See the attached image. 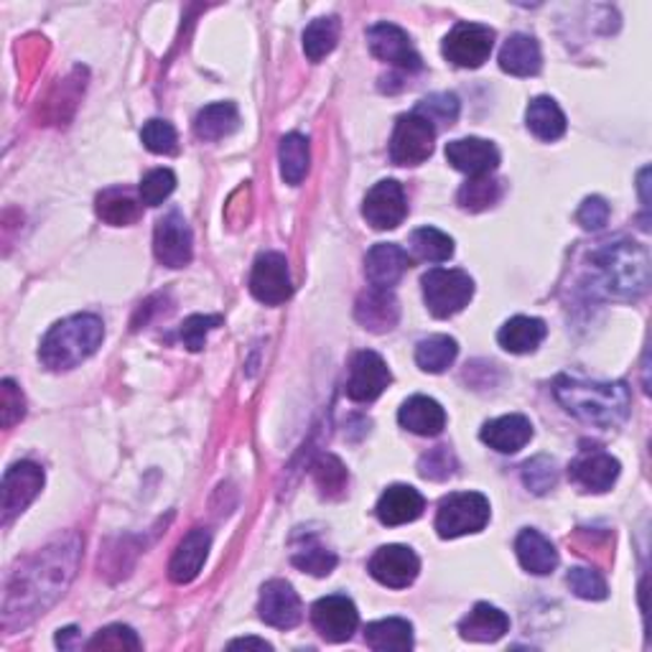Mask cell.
I'll return each mask as SVG.
<instances>
[{"mask_svg":"<svg viewBox=\"0 0 652 652\" xmlns=\"http://www.w3.org/2000/svg\"><path fill=\"white\" fill-rule=\"evenodd\" d=\"M479 436H482V442L494 451L515 454L533 438V423L521 413H510L502 415V419L484 423Z\"/></svg>","mask_w":652,"mask_h":652,"instance_id":"24","label":"cell"},{"mask_svg":"<svg viewBox=\"0 0 652 652\" xmlns=\"http://www.w3.org/2000/svg\"><path fill=\"white\" fill-rule=\"evenodd\" d=\"M98 217L113 227L133 225L140 217V202L128 188H105L98 196Z\"/></svg>","mask_w":652,"mask_h":652,"instance_id":"34","label":"cell"},{"mask_svg":"<svg viewBox=\"0 0 652 652\" xmlns=\"http://www.w3.org/2000/svg\"><path fill=\"white\" fill-rule=\"evenodd\" d=\"M556 479H559V474H556V465L546 457L533 459L523 467V482L536 494H546L548 490H553Z\"/></svg>","mask_w":652,"mask_h":652,"instance_id":"48","label":"cell"},{"mask_svg":"<svg viewBox=\"0 0 652 652\" xmlns=\"http://www.w3.org/2000/svg\"><path fill=\"white\" fill-rule=\"evenodd\" d=\"M446 161L471 179L490 176L500 167V151L484 138H459L446 146Z\"/></svg>","mask_w":652,"mask_h":652,"instance_id":"19","label":"cell"},{"mask_svg":"<svg viewBox=\"0 0 652 652\" xmlns=\"http://www.w3.org/2000/svg\"><path fill=\"white\" fill-rule=\"evenodd\" d=\"M209 546H211L209 530L204 528L188 530L182 538V544H179L174 559L169 563L171 581H174V584H188V581L199 576L202 565L209 556Z\"/></svg>","mask_w":652,"mask_h":652,"instance_id":"23","label":"cell"},{"mask_svg":"<svg viewBox=\"0 0 652 652\" xmlns=\"http://www.w3.org/2000/svg\"><path fill=\"white\" fill-rule=\"evenodd\" d=\"M174 188H176L174 171L153 169L148 171L144 182H140V202H144L146 207H159V204H163L171 194H174Z\"/></svg>","mask_w":652,"mask_h":652,"instance_id":"42","label":"cell"},{"mask_svg":"<svg viewBox=\"0 0 652 652\" xmlns=\"http://www.w3.org/2000/svg\"><path fill=\"white\" fill-rule=\"evenodd\" d=\"M576 219L584 230H592V232L602 230V227L609 222V204L604 202L602 196H588V199H584V204L579 207Z\"/></svg>","mask_w":652,"mask_h":652,"instance_id":"49","label":"cell"},{"mask_svg":"<svg viewBox=\"0 0 652 652\" xmlns=\"http://www.w3.org/2000/svg\"><path fill=\"white\" fill-rule=\"evenodd\" d=\"M569 477L584 492H607L619 477V461L604 449H581L579 457L571 461Z\"/></svg>","mask_w":652,"mask_h":652,"instance_id":"18","label":"cell"},{"mask_svg":"<svg viewBox=\"0 0 652 652\" xmlns=\"http://www.w3.org/2000/svg\"><path fill=\"white\" fill-rule=\"evenodd\" d=\"M367 44H370V52L380 61H388V65H396L405 72H419L421 69V57L419 52L413 49L411 38L396 23H375V26L367 31Z\"/></svg>","mask_w":652,"mask_h":652,"instance_id":"17","label":"cell"},{"mask_svg":"<svg viewBox=\"0 0 652 652\" xmlns=\"http://www.w3.org/2000/svg\"><path fill=\"white\" fill-rule=\"evenodd\" d=\"M102 340H105L102 321L94 313H77L46 332L42 347H38V359L49 370H72L98 352Z\"/></svg>","mask_w":652,"mask_h":652,"instance_id":"2","label":"cell"},{"mask_svg":"<svg viewBox=\"0 0 652 652\" xmlns=\"http://www.w3.org/2000/svg\"><path fill=\"white\" fill-rule=\"evenodd\" d=\"M238 125L240 113L235 102H215V105L199 110V115L194 117V133L202 140H222L238 130Z\"/></svg>","mask_w":652,"mask_h":652,"instance_id":"31","label":"cell"},{"mask_svg":"<svg viewBox=\"0 0 652 652\" xmlns=\"http://www.w3.org/2000/svg\"><path fill=\"white\" fill-rule=\"evenodd\" d=\"M42 487V467L31 465V461H21V465H13L8 469L3 474V525H11L13 517L21 515L36 500Z\"/></svg>","mask_w":652,"mask_h":652,"instance_id":"15","label":"cell"},{"mask_svg":"<svg viewBox=\"0 0 652 652\" xmlns=\"http://www.w3.org/2000/svg\"><path fill=\"white\" fill-rule=\"evenodd\" d=\"M510 630V617L492 604H477L459 622V634L469 642H497Z\"/></svg>","mask_w":652,"mask_h":652,"instance_id":"26","label":"cell"},{"mask_svg":"<svg viewBox=\"0 0 652 652\" xmlns=\"http://www.w3.org/2000/svg\"><path fill=\"white\" fill-rule=\"evenodd\" d=\"M411 268V258L396 242H377V245L365 258V273L367 281L375 288H392L396 283L405 276V271Z\"/></svg>","mask_w":652,"mask_h":652,"instance_id":"21","label":"cell"},{"mask_svg":"<svg viewBox=\"0 0 652 652\" xmlns=\"http://www.w3.org/2000/svg\"><path fill=\"white\" fill-rule=\"evenodd\" d=\"M72 569H75V565H69V569H65V561L59 563L57 548H52V553L38 556L34 569L19 571L21 607H26V604H31L34 615H38V611H44V607H49V604H52V599H49V596H46V592H49L54 596V599H57V596L61 594V588H65L67 581H69V579L61 581V571H72Z\"/></svg>","mask_w":652,"mask_h":652,"instance_id":"6","label":"cell"},{"mask_svg":"<svg viewBox=\"0 0 652 652\" xmlns=\"http://www.w3.org/2000/svg\"><path fill=\"white\" fill-rule=\"evenodd\" d=\"M413 113L426 117L434 128L436 125H454L459 117V100H457V94L438 92V94H431V98H426V100H421L419 107H415Z\"/></svg>","mask_w":652,"mask_h":652,"instance_id":"41","label":"cell"},{"mask_svg":"<svg viewBox=\"0 0 652 652\" xmlns=\"http://www.w3.org/2000/svg\"><path fill=\"white\" fill-rule=\"evenodd\" d=\"M250 294L265 306L286 304L294 294L286 258L281 253L258 255L253 273H250Z\"/></svg>","mask_w":652,"mask_h":652,"instance_id":"11","label":"cell"},{"mask_svg":"<svg viewBox=\"0 0 652 652\" xmlns=\"http://www.w3.org/2000/svg\"><path fill=\"white\" fill-rule=\"evenodd\" d=\"M140 140L151 153L174 156L179 151V138L174 125L167 121H148L140 130Z\"/></svg>","mask_w":652,"mask_h":652,"instance_id":"43","label":"cell"},{"mask_svg":"<svg viewBox=\"0 0 652 652\" xmlns=\"http://www.w3.org/2000/svg\"><path fill=\"white\" fill-rule=\"evenodd\" d=\"M515 553L517 561L525 571L536 573V576H546V573H553L556 565H559V553L551 540H548L544 533L538 530H523L515 540Z\"/></svg>","mask_w":652,"mask_h":652,"instance_id":"27","label":"cell"},{"mask_svg":"<svg viewBox=\"0 0 652 652\" xmlns=\"http://www.w3.org/2000/svg\"><path fill=\"white\" fill-rule=\"evenodd\" d=\"M565 581H569L571 592L581 596V599H588V602H602L607 599L609 588H607V581L602 579L599 571L594 569H571L569 576H565Z\"/></svg>","mask_w":652,"mask_h":652,"instance_id":"44","label":"cell"},{"mask_svg":"<svg viewBox=\"0 0 652 652\" xmlns=\"http://www.w3.org/2000/svg\"><path fill=\"white\" fill-rule=\"evenodd\" d=\"M423 298L436 319H449L465 311L474 296V281L465 271L434 268L423 276Z\"/></svg>","mask_w":652,"mask_h":652,"instance_id":"4","label":"cell"},{"mask_svg":"<svg viewBox=\"0 0 652 652\" xmlns=\"http://www.w3.org/2000/svg\"><path fill=\"white\" fill-rule=\"evenodd\" d=\"M436 128L421 115H400L392 130L390 159L398 167H419L434 153Z\"/></svg>","mask_w":652,"mask_h":652,"instance_id":"7","label":"cell"},{"mask_svg":"<svg viewBox=\"0 0 652 652\" xmlns=\"http://www.w3.org/2000/svg\"><path fill=\"white\" fill-rule=\"evenodd\" d=\"M278 161H281V176L283 182L290 186H298L309 174V140H306L301 133H288L283 136L281 148H278Z\"/></svg>","mask_w":652,"mask_h":652,"instance_id":"32","label":"cell"},{"mask_svg":"<svg viewBox=\"0 0 652 652\" xmlns=\"http://www.w3.org/2000/svg\"><path fill=\"white\" fill-rule=\"evenodd\" d=\"M140 650L138 634L125 625H113L100 630L94 638L88 642V650Z\"/></svg>","mask_w":652,"mask_h":652,"instance_id":"46","label":"cell"},{"mask_svg":"<svg viewBox=\"0 0 652 652\" xmlns=\"http://www.w3.org/2000/svg\"><path fill=\"white\" fill-rule=\"evenodd\" d=\"M355 317L359 324L367 329V332H375V334L390 332V329L396 327L400 319L398 298L392 296V290H388V288L373 286L370 290H365V294L357 298Z\"/></svg>","mask_w":652,"mask_h":652,"instance_id":"22","label":"cell"},{"mask_svg":"<svg viewBox=\"0 0 652 652\" xmlns=\"http://www.w3.org/2000/svg\"><path fill=\"white\" fill-rule=\"evenodd\" d=\"M548 329L536 317H515L505 321V327L497 332V342L502 350H507L510 355H530L540 347V342L546 340Z\"/></svg>","mask_w":652,"mask_h":652,"instance_id":"29","label":"cell"},{"mask_svg":"<svg viewBox=\"0 0 652 652\" xmlns=\"http://www.w3.org/2000/svg\"><path fill=\"white\" fill-rule=\"evenodd\" d=\"M525 123H528V130L540 140H559L565 133V115L561 107L556 105L551 98H536L528 105V113H525Z\"/></svg>","mask_w":652,"mask_h":652,"instance_id":"33","label":"cell"},{"mask_svg":"<svg viewBox=\"0 0 652 652\" xmlns=\"http://www.w3.org/2000/svg\"><path fill=\"white\" fill-rule=\"evenodd\" d=\"M423 510H426V500H423V494L415 490V487L392 484L382 492L375 513H377V521H380L382 525L396 528V525L419 521V517L423 515Z\"/></svg>","mask_w":652,"mask_h":652,"instance_id":"20","label":"cell"},{"mask_svg":"<svg viewBox=\"0 0 652 652\" xmlns=\"http://www.w3.org/2000/svg\"><path fill=\"white\" fill-rule=\"evenodd\" d=\"M0 392H3V426L11 428L26 413V400H23V392L13 380H3Z\"/></svg>","mask_w":652,"mask_h":652,"instance_id":"50","label":"cell"},{"mask_svg":"<svg viewBox=\"0 0 652 652\" xmlns=\"http://www.w3.org/2000/svg\"><path fill=\"white\" fill-rule=\"evenodd\" d=\"M367 571L375 581L388 588L411 586L421 571V561L408 546H382L367 563Z\"/></svg>","mask_w":652,"mask_h":652,"instance_id":"14","label":"cell"},{"mask_svg":"<svg viewBox=\"0 0 652 652\" xmlns=\"http://www.w3.org/2000/svg\"><path fill=\"white\" fill-rule=\"evenodd\" d=\"M553 392L559 403L579 421L596 428H615L630 415L632 398L625 382H596L576 375L556 377Z\"/></svg>","mask_w":652,"mask_h":652,"instance_id":"1","label":"cell"},{"mask_svg":"<svg viewBox=\"0 0 652 652\" xmlns=\"http://www.w3.org/2000/svg\"><path fill=\"white\" fill-rule=\"evenodd\" d=\"M494 49V31L484 23H457L444 38V57L454 67L477 69L482 67Z\"/></svg>","mask_w":652,"mask_h":652,"instance_id":"8","label":"cell"},{"mask_svg":"<svg viewBox=\"0 0 652 652\" xmlns=\"http://www.w3.org/2000/svg\"><path fill=\"white\" fill-rule=\"evenodd\" d=\"M457 355H459L457 340H451V336L446 334H434L419 342V347H415V365H419L423 373L438 375L449 370Z\"/></svg>","mask_w":652,"mask_h":652,"instance_id":"35","label":"cell"},{"mask_svg":"<svg viewBox=\"0 0 652 652\" xmlns=\"http://www.w3.org/2000/svg\"><path fill=\"white\" fill-rule=\"evenodd\" d=\"M604 286L617 298H640L650 286V255L638 242H609L592 255Z\"/></svg>","mask_w":652,"mask_h":652,"instance_id":"3","label":"cell"},{"mask_svg":"<svg viewBox=\"0 0 652 652\" xmlns=\"http://www.w3.org/2000/svg\"><path fill=\"white\" fill-rule=\"evenodd\" d=\"M392 375L385 365V359L377 355V352H357L355 359L350 365V377H347V392L350 400L355 403H373L388 390Z\"/></svg>","mask_w":652,"mask_h":652,"instance_id":"12","label":"cell"},{"mask_svg":"<svg viewBox=\"0 0 652 652\" xmlns=\"http://www.w3.org/2000/svg\"><path fill=\"white\" fill-rule=\"evenodd\" d=\"M398 421L415 436H438L446 426V411L434 398L413 396L400 408Z\"/></svg>","mask_w":652,"mask_h":652,"instance_id":"25","label":"cell"},{"mask_svg":"<svg viewBox=\"0 0 652 652\" xmlns=\"http://www.w3.org/2000/svg\"><path fill=\"white\" fill-rule=\"evenodd\" d=\"M294 565L311 576H329L336 565V556L329 551L327 546H321L317 538H306L301 546L294 551Z\"/></svg>","mask_w":652,"mask_h":652,"instance_id":"38","label":"cell"},{"mask_svg":"<svg viewBox=\"0 0 652 652\" xmlns=\"http://www.w3.org/2000/svg\"><path fill=\"white\" fill-rule=\"evenodd\" d=\"M502 196V184L490 176H474L459 188V204L469 211L490 209Z\"/></svg>","mask_w":652,"mask_h":652,"instance_id":"39","label":"cell"},{"mask_svg":"<svg viewBox=\"0 0 652 652\" xmlns=\"http://www.w3.org/2000/svg\"><path fill=\"white\" fill-rule=\"evenodd\" d=\"M153 253L156 261L167 268H184L192 263L194 238L186 219L179 211H169L167 217L159 219L153 232Z\"/></svg>","mask_w":652,"mask_h":652,"instance_id":"9","label":"cell"},{"mask_svg":"<svg viewBox=\"0 0 652 652\" xmlns=\"http://www.w3.org/2000/svg\"><path fill=\"white\" fill-rule=\"evenodd\" d=\"M311 622L327 642H347L359 625L355 602L344 594H332L311 607Z\"/></svg>","mask_w":652,"mask_h":652,"instance_id":"10","label":"cell"},{"mask_svg":"<svg viewBox=\"0 0 652 652\" xmlns=\"http://www.w3.org/2000/svg\"><path fill=\"white\" fill-rule=\"evenodd\" d=\"M258 611H261L263 622L276 627V630H294L304 619L301 599H298L294 586L283 579H273L263 586Z\"/></svg>","mask_w":652,"mask_h":652,"instance_id":"16","label":"cell"},{"mask_svg":"<svg viewBox=\"0 0 652 652\" xmlns=\"http://www.w3.org/2000/svg\"><path fill=\"white\" fill-rule=\"evenodd\" d=\"M408 215V202L403 186L392 179L377 182L365 196L363 217L367 225H373L375 230H396L398 225H403Z\"/></svg>","mask_w":652,"mask_h":652,"instance_id":"13","label":"cell"},{"mask_svg":"<svg viewBox=\"0 0 652 652\" xmlns=\"http://www.w3.org/2000/svg\"><path fill=\"white\" fill-rule=\"evenodd\" d=\"M232 650L238 648H255V650H271V645L265 640H258V638H242V640H235L230 642Z\"/></svg>","mask_w":652,"mask_h":652,"instance_id":"51","label":"cell"},{"mask_svg":"<svg viewBox=\"0 0 652 652\" xmlns=\"http://www.w3.org/2000/svg\"><path fill=\"white\" fill-rule=\"evenodd\" d=\"M313 479H317V487L324 497H342L344 490H347L350 474L340 459L327 454L313 465Z\"/></svg>","mask_w":652,"mask_h":652,"instance_id":"40","label":"cell"},{"mask_svg":"<svg viewBox=\"0 0 652 652\" xmlns=\"http://www.w3.org/2000/svg\"><path fill=\"white\" fill-rule=\"evenodd\" d=\"M487 523H490V500L479 492H454L442 500L436 513V533L442 538L479 533Z\"/></svg>","mask_w":652,"mask_h":652,"instance_id":"5","label":"cell"},{"mask_svg":"<svg viewBox=\"0 0 652 652\" xmlns=\"http://www.w3.org/2000/svg\"><path fill=\"white\" fill-rule=\"evenodd\" d=\"M454 469H457V459H454L449 446H436V449L423 454L419 461V474L423 479H434V482L449 479L454 474Z\"/></svg>","mask_w":652,"mask_h":652,"instance_id":"45","label":"cell"},{"mask_svg":"<svg viewBox=\"0 0 652 652\" xmlns=\"http://www.w3.org/2000/svg\"><path fill=\"white\" fill-rule=\"evenodd\" d=\"M365 642L375 652H408L413 648V627L408 619L388 617L367 625Z\"/></svg>","mask_w":652,"mask_h":652,"instance_id":"30","label":"cell"},{"mask_svg":"<svg viewBox=\"0 0 652 652\" xmlns=\"http://www.w3.org/2000/svg\"><path fill=\"white\" fill-rule=\"evenodd\" d=\"M500 67L502 72L513 77H533L544 67V57H540V46L528 34L510 36L505 46L500 52Z\"/></svg>","mask_w":652,"mask_h":652,"instance_id":"28","label":"cell"},{"mask_svg":"<svg viewBox=\"0 0 652 652\" xmlns=\"http://www.w3.org/2000/svg\"><path fill=\"white\" fill-rule=\"evenodd\" d=\"M222 324V317H204V313H196V317H188L182 329H179V340L184 342L186 350L192 352H199L204 347V342H207V334L211 329H217Z\"/></svg>","mask_w":652,"mask_h":652,"instance_id":"47","label":"cell"},{"mask_svg":"<svg viewBox=\"0 0 652 652\" xmlns=\"http://www.w3.org/2000/svg\"><path fill=\"white\" fill-rule=\"evenodd\" d=\"M340 42V19L327 15V19L311 21L304 31V52L311 61H321L334 52Z\"/></svg>","mask_w":652,"mask_h":652,"instance_id":"36","label":"cell"},{"mask_svg":"<svg viewBox=\"0 0 652 652\" xmlns=\"http://www.w3.org/2000/svg\"><path fill=\"white\" fill-rule=\"evenodd\" d=\"M411 248L426 263H446L454 255V240L436 227H419L411 235Z\"/></svg>","mask_w":652,"mask_h":652,"instance_id":"37","label":"cell"},{"mask_svg":"<svg viewBox=\"0 0 652 652\" xmlns=\"http://www.w3.org/2000/svg\"><path fill=\"white\" fill-rule=\"evenodd\" d=\"M72 638H77V627H67V630H59L57 634V645L59 648H72Z\"/></svg>","mask_w":652,"mask_h":652,"instance_id":"52","label":"cell"}]
</instances>
